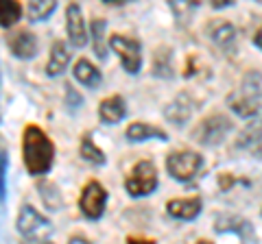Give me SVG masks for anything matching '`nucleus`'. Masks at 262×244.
<instances>
[{"label":"nucleus","instance_id":"obj_1","mask_svg":"<svg viewBox=\"0 0 262 244\" xmlns=\"http://www.w3.org/2000/svg\"><path fill=\"white\" fill-rule=\"evenodd\" d=\"M22 159L33 177L46 175L53 166L55 146L51 142V137L35 125H29L22 133Z\"/></svg>","mask_w":262,"mask_h":244},{"label":"nucleus","instance_id":"obj_2","mask_svg":"<svg viewBox=\"0 0 262 244\" xmlns=\"http://www.w3.org/2000/svg\"><path fill=\"white\" fill-rule=\"evenodd\" d=\"M229 107L236 116L241 118H256L260 111V103H262V87H260V77L258 75H249L247 79L243 81L241 89L227 99Z\"/></svg>","mask_w":262,"mask_h":244},{"label":"nucleus","instance_id":"obj_3","mask_svg":"<svg viewBox=\"0 0 262 244\" xmlns=\"http://www.w3.org/2000/svg\"><path fill=\"white\" fill-rule=\"evenodd\" d=\"M155 188H158V170H155V164L149 159H140L125 181L127 194L134 199H142V197L153 194Z\"/></svg>","mask_w":262,"mask_h":244},{"label":"nucleus","instance_id":"obj_4","mask_svg":"<svg viewBox=\"0 0 262 244\" xmlns=\"http://www.w3.org/2000/svg\"><path fill=\"white\" fill-rule=\"evenodd\" d=\"M203 168V157L194 151H175L166 157V170L168 175L179 183H188L199 175Z\"/></svg>","mask_w":262,"mask_h":244},{"label":"nucleus","instance_id":"obj_5","mask_svg":"<svg viewBox=\"0 0 262 244\" xmlns=\"http://www.w3.org/2000/svg\"><path fill=\"white\" fill-rule=\"evenodd\" d=\"M15 227H18L22 238H27V240H46L53 233L51 221L44 218L33 205H22Z\"/></svg>","mask_w":262,"mask_h":244},{"label":"nucleus","instance_id":"obj_6","mask_svg":"<svg viewBox=\"0 0 262 244\" xmlns=\"http://www.w3.org/2000/svg\"><path fill=\"white\" fill-rule=\"evenodd\" d=\"M110 48L120 57L122 68L127 70V75H138L142 68V48L138 39H131L125 35H112L110 39Z\"/></svg>","mask_w":262,"mask_h":244},{"label":"nucleus","instance_id":"obj_7","mask_svg":"<svg viewBox=\"0 0 262 244\" xmlns=\"http://www.w3.org/2000/svg\"><path fill=\"white\" fill-rule=\"evenodd\" d=\"M229 131H232V122H229V118L221 116V113H214V116H208L199 127L194 129L192 137L199 144L214 146V144L223 142Z\"/></svg>","mask_w":262,"mask_h":244},{"label":"nucleus","instance_id":"obj_8","mask_svg":"<svg viewBox=\"0 0 262 244\" xmlns=\"http://www.w3.org/2000/svg\"><path fill=\"white\" fill-rule=\"evenodd\" d=\"M105 205H107V192L98 181H90L85 183L83 192L79 197V209L81 214L90 221H98L105 211Z\"/></svg>","mask_w":262,"mask_h":244},{"label":"nucleus","instance_id":"obj_9","mask_svg":"<svg viewBox=\"0 0 262 244\" xmlns=\"http://www.w3.org/2000/svg\"><path fill=\"white\" fill-rule=\"evenodd\" d=\"M66 31H68L70 44L75 48H83L88 44V29L83 22V13L77 3H70L66 9Z\"/></svg>","mask_w":262,"mask_h":244},{"label":"nucleus","instance_id":"obj_10","mask_svg":"<svg viewBox=\"0 0 262 244\" xmlns=\"http://www.w3.org/2000/svg\"><path fill=\"white\" fill-rule=\"evenodd\" d=\"M7 44H9V51L18 57V59H33L37 55V39L31 31H15L7 37Z\"/></svg>","mask_w":262,"mask_h":244},{"label":"nucleus","instance_id":"obj_11","mask_svg":"<svg viewBox=\"0 0 262 244\" xmlns=\"http://www.w3.org/2000/svg\"><path fill=\"white\" fill-rule=\"evenodd\" d=\"M125 116H127V103L122 96H116V94L107 96V99H103L101 105H98V118L105 125H116Z\"/></svg>","mask_w":262,"mask_h":244},{"label":"nucleus","instance_id":"obj_12","mask_svg":"<svg viewBox=\"0 0 262 244\" xmlns=\"http://www.w3.org/2000/svg\"><path fill=\"white\" fill-rule=\"evenodd\" d=\"M201 207L203 203L199 197H192V199H173L168 201L166 211L177 221H194L196 216L201 214Z\"/></svg>","mask_w":262,"mask_h":244},{"label":"nucleus","instance_id":"obj_13","mask_svg":"<svg viewBox=\"0 0 262 244\" xmlns=\"http://www.w3.org/2000/svg\"><path fill=\"white\" fill-rule=\"evenodd\" d=\"M125 135L129 142H136V144L146 142V140H162V142L168 140L166 131H162V129L155 125H146V122H134V125H129Z\"/></svg>","mask_w":262,"mask_h":244},{"label":"nucleus","instance_id":"obj_14","mask_svg":"<svg viewBox=\"0 0 262 244\" xmlns=\"http://www.w3.org/2000/svg\"><path fill=\"white\" fill-rule=\"evenodd\" d=\"M70 63V51L63 42H55L51 48V59L46 63V75L48 77H59L66 72Z\"/></svg>","mask_w":262,"mask_h":244},{"label":"nucleus","instance_id":"obj_15","mask_svg":"<svg viewBox=\"0 0 262 244\" xmlns=\"http://www.w3.org/2000/svg\"><path fill=\"white\" fill-rule=\"evenodd\" d=\"M164 116H166L168 122H173L175 127H182L184 122L190 120L192 116V103L188 96H177V99L164 109Z\"/></svg>","mask_w":262,"mask_h":244},{"label":"nucleus","instance_id":"obj_16","mask_svg":"<svg viewBox=\"0 0 262 244\" xmlns=\"http://www.w3.org/2000/svg\"><path fill=\"white\" fill-rule=\"evenodd\" d=\"M72 75H75V79L85 87H98L103 81L101 72H98L88 59H79L75 66H72Z\"/></svg>","mask_w":262,"mask_h":244},{"label":"nucleus","instance_id":"obj_17","mask_svg":"<svg viewBox=\"0 0 262 244\" xmlns=\"http://www.w3.org/2000/svg\"><path fill=\"white\" fill-rule=\"evenodd\" d=\"M260 140H262V118H251L238 133V137H236V146L238 149H247V146L256 144Z\"/></svg>","mask_w":262,"mask_h":244},{"label":"nucleus","instance_id":"obj_18","mask_svg":"<svg viewBox=\"0 0 262 244\" xmlns=\"http://www.w3.org/2000/svg\"><path fill=\"white\" fill-rule=\"evenodd\" d=\"M81 157H83L88 164H94V166H103L105 164V153L98 149V146L92 142V137H90V133L83 135V140H81Z\"/></svg>","mask_w":262,"mask_h":244},{"label":"nucleus","instance_id":"obj_19","mask_svg":"<svg viewBox=\"0 0 262 244\" xmlns=\"http://www.w3.org/2000/svg\"><path fill=\"white\" fill-rule=\"evenodd\" d=\"M22 18V7L13 0H0V27L9 29Z\"/></svg>","mask_w":262,"mask_h":244},{"label":"nucleus","instance_id":"obj_20","mask_svg":"<svg viewBox=\"0 0 262 244\" xmlns=\"http://www.w3.org/2000/svg\"><path fill=\"white\" fill-rule=\"evenodd\" d=\"M55 9H57V3H55V0H33V3H29V7H27V13H29V18H31L33 22H42V20H46Z\"/></svg>","mask_w":262,"mask_h":244},{"label":"nucleus","instance_id":"obj_21","mask_svg":"<svg viewBox=\"0 0 262 244\" xmlns=\"http://www.w3.org/2000/svg\"><path fill=\"white\" fill-rule=\"evenodd\" d=\"M105 20L96 18L92 20V46H94V53L101 57V59H107V46H105Z\"/></svg>","mask_w":262,"mask_h":244},{"label":"nucleus","instance_id":"obj_22","mask_svg":"<svg viewBox=\"0 0 262 244\" xmlns=\"http://www.w3.org/2000/svg\"><path fill=\"white\" fill-rule=\"evenodd\" d=\"M212 39H214V44H219L221 48H229L236 39V31L232 24H219V27L212 31Z\"/></svg>","mask_w":262,"mask_h":244},{"label":"nucleus","instance_id":"obj_23","mask_svg":"<svg viewBox=\"0 0 262 244\" xmlns=\"http://www.w3.org/2000/svg\"><path fill=\"white\" fill-rule=\"evenodd\" d=\"M0 201H5V155L0 153Z\"/></svg>","mask_w":262,"mask_h":244},{"label":"nucleus","instance_id":"obj_24","mask_svg":"<svg viewBox=\"0 0 262 244\" xmlns=\"http://www.w3.org/2000/svg\"><path fill=\"white\" fill-rule=\"evenodd\" d=\"M68 244H92L88 238H83V235H75V238H70V242Z\"/></svg>","mask_w":262,"mask_h":244},{"label":"nucleus","instance_id":"obj_25","mask_svg":"<svg viewBox=\"0 0 262 244\" xmlns=\"http://www.w3.org/2000/svg\"><path fill=\"white\" fill-rule=\"evenodd\" d=\"M127 244H155L153 240H146V238H129Z\"/></svg>","mask_w":262,"mask_h":244},{"label":"nucleus","instance_id":"obj_26","mask_svg":"<svg viewBox=\"0 0 262 244\" xmlns=\"http://www.w3.org/2000/svg\"><path fill=\"white\" fill-rule=\"evenodd\" d=\"M214 9H223V7H232V0H221V3H212Z\"/></svg>","mask_w":262,"mask_h":244},{"label":"nucleus","instance_id":"obj_27","mask_svg":"<svg viewBox=\"0 0 262 244\" xmlns=\"http://www.w3.org/2000/svg\"><path fill=\"white\" fill-rule=\"evenodd\" d=\"M253 44H256V46L260 48V51H262V27H260V31L256 33V37H253Z\"/></svg>","mask_w":262,"mask_h":244},{"label":"nucleus","instance_id":"obj_28","mask_svg":"<svg viewBox=\"0 0 262 244\" xmlns=\"http://www.w3.org/2000/svg\"><path fill=\"white\" fill-rule=\"evenodd\" d=\"M24 244H53L48 240H24Z\"/></svg>","mask_w":262,"mask_h":244},{"label":"nucleus","instance_id":"obj_29","mask_svg":"<svg viewBox=\"0 0 262 244\" xmlns=\"http://www.w3.org/2000/svg\"><path fill=\"white\" fill-rule=\"evenodd\" d=\"M196 244H212V242H208V240H199V242H196Z\"/></svg>","mask_w":262,"mask_h":244}]
</instances>
